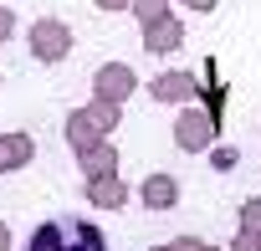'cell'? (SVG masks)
I'll list each match as a JSON object with an SVG mask.
<instances>
[{
  "instance_id": "cell-2",
  "label": "cell",
  "mask_w": 261,
  "mask_h": 251,
  "mask_svg": "<svg viewBox=\"0 0 261 251\" xmlns=\"http://www.w3.org/2000/svg\"><path fill=\"white\" fill-rule=\"evenodd\" d=\"M31 52H36V62H62L72 52V31L62 21H36L31 26Z\"/></svg>"
},
{
  "instance_id": "cell-18",
  "label": "cell",
  "mask_w": 261,
  "mask_h": 251,
  "mask_svg": "<svg viewBox=\"0 0 261 251\" xmlns=\"http://www.w3.org/2000/svg\"><path fill=\"white\" fill-rule=\"evenodd\" d=\"M190 6H195V11H210V6H215V0H190Z\"/></svg>"
},
{
  "instance_id": "cell-11",
  "label": "cell",
  "mask_w": 261,
  "mask_h": 251,
  "mask_svg": "<svg viewBox=\"0 0 261 251\" xmlns=\"http://www.w3.org/2000/svg\"><path fill=\"white\" fill-rule=\"evenodd\" d=\"M87 195L102 205H123V185H113V180H87Z\"/></svg>"
},
{
  "instance_id": "cell-6",
  "label": "cell",
  "mask_w": 261,
  "mask_h": 251,
  "mask_svg": "<svg viewBox=\"0 0 261 251\" xmlns=\"http://www.w3.org/2000/svg\"><path fill=\"white\" fill-rule=\"evenodd\" d=\"M149 92H154L159 103H174V97L185 103V97H195V77H190V72H164V77H159Z\"/></svg>"
},
{
  "instance_id": "cell-16",
  "label": "cell",
  "mask_w": 261,
  "mask_h": 251,
  "mask_svg": "<svg viewBox=\"0 0 261 251\" xmlns=\"http://www.w3.org/2000/svg\"><path fill=\"white\" fill-rule=\"evenodd\" d=\"M0 251H11V231L6 225H0Z\"/></svg>"
},
{
  "instance_id": "cell-17",
  "label": "cell",
  "mask_w": 261,
  "mask_h": 251,
  "mask_svg": "<svg viewBox=\"0 0 261 251\" xmlns=\"http://www.w3.org/2000/svg\"><path fill=\"white\" fill-rule=\"evenodd\" d=\"M128 6V0H102V11H123Z\"/></svg>"
},
{
  "instance_id": "cell-14",
  "label": "cell",
  "mask_w": 261,
  "mask_h": 251,
  "mask_svg": "<svg viewBox=\"0 0 261 251\" xmlns=\"http://www.w3.org/2000/svg\"><path fill=\"white\" fill-rule=\"evenodd\" d=\"M11 31H16V16H11V6H0V41H11Z\"/></svg>"
},
{
  "instance_id": "cell-8",
  "label": "cell",
  "mask_w": 261,
  "mask_h": 251,
  "mask_svg": "<svg viewBox=\"0 0 261 251\" xmlns=\"http://www.w3.org/2000/svg\"><path fill=\"white\" fill-rule=\"evenodd\" d=\"M26 159H31V139L26 134H6V139H0V169H16Z\"/></svg>"
},
{
  "instance_id": "cell-1",
  "label": "cell",
  "mask_w": 261,
  "mask_h": 251,
  "mask_svg": "<svg viewBox=\"0 0 261 251\" xmlns=\"http://www.w3.org/2000/svg\"><path fill=\"white\" fill-rule=\"evenodd\" d=\"M26 251H108V236L92 220H46L31 231Z\"/></svg>"
},
{
  "instance_id": "cell-13",
  "label": "cell",
  "mask_w": 261,
  "mask_h": 251,
  "mask_svg": "<svg viewBox=\"0 0 261 251\" xmlns=\"http://www.w3.org/2000/svg\"><path fill=\"white\" fill-rule=\"evenodd\" d=\"M241 210H246V236H251V231H261V200H246Z\"/></svg>"
},
{
  "instance_id": "cell-15",
  "label": "cell",
  "mask_w": 261,
  "mask_h": 251,
  "mask_svg": "<svg viewBox=\"0 0 261 251\" xmlns=\"http://www.w3.org/2000/svg\"><path fill=\"white\" fill-rule=\"evenodd\" d=\"M159 251H210V246H200V241H174V246H159Z\"/></svg>"
},
{
  "instance_id": "cell-9",
  "label": "cell",
  "mask_w": 261,
  "mask_h": 251,
  "mask_svg": "<svg viewBox=\"0 0 261 251\" xmlns=\"http://www.w3.org/2000/svg\"><path fill=\"white\" fill-rule=\"evenodd\" d=\"M179 41H185L179 21H154V26H149V52H174Z\"/></svg>"
},
{
  "instance_id": "cell-12",
  "label": "cell",
  "mask_w": 261,
  "mask_h": 251,
  "mask_svg": "<svg viewBox=\"0 0 261 251\" xmlns=\"http://www.w3.org/2000/svg\"><path fill=\"white\" fill-rule=\"evenodd\" d=\"M134 6H139V16L154 26V21H164V0H134Z\"/></svg>"
},
{
  "instance_id": "cell-10",
  "label": "cell",
  "mask_w": 261,
  "mask_h": 251,
  "mask_svg": "<svg viewBox=\"0 0 261 251\" xmlns=\"http://www.w3.org/2000/svg\"><path fill=\"white\" fill-rule=\"evenodd\" d=\"M82 164H87V180H108V174H113V149H108V144H102L97 154L87 149V154H82Z\"/></svg>"
},
{
  "instance_id": "cell-4",
  "label": "cell",
  "mask_w": 261,
  "mask_h": 251,
  "mask_svg": "<svg viewBox=\"0 0 261 251\" xmlns=\"http://www.w3.org/2000/svg\"><path fill=\"white\" fill-rule=\"evenodd\" d=\"M210 139H215V129H210V118H205L200 108H190V113L179 118V149H190V154H195V149H205Z\"/></svg>"
},
{
  "instance_id": "cell-7",
  "label": "cell",
  "mask_w": 261,
  "mask_h": 251,
  "mask_svg": "<svg viewBox=\"0 0 261 251\" xmlns=\"http://www.w3.org/2000/svg\"><path fill=\"white\" fill-rule=\"evenodd\" d=\"M128 87H134V72H128V67H102V72H97V92H102V103H118Z\"/></svg>"
},
{
  "instance_id": "cell-5",
  "label": "cell",
  "mask_w": 261,
  "mask_h": 251,
  "mask_svg": "<svg viewBox=\"0 0 261 251\" xmlns=\"http://www.w3.org/2000/svg\"><path fill=\"white\" fill-rule=\"evenodd\" d=\"M139 195H144V205H149V210H174V205H179V185H174L169 174H149Z\"/></svg>"
},
{
  "instance_id": "cell-3",
  "label": "cell",
  "mask_w": 261,
  "mask_h": 251,
  "mask_svg": "<svg viewBox=\"0 0 261 251\" xmlns=\"http://www.w3.org/2000/svg\"><path fill=\"white\" fill-rule=\"evenodd\" d=\"M113 103H102V108H82V113H72V123H67V134H72V144L77 149H87V134L92 139H102L108 129H113Z\"/></svg>"
}]
</instances>
